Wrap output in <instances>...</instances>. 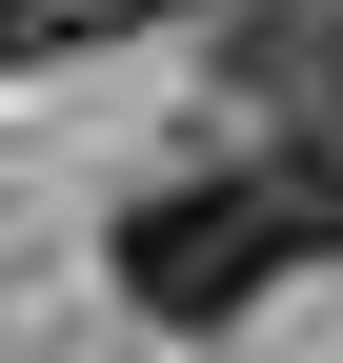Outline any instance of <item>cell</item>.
Here are the masks:
<instances>
[{
	"label": "cell",
	"mask_w": 343,
	"mask_h": 363,
	"mask_svg": "<svg viewBox=\"0 0 343 363\" xmlns=\"http://www.w3.org/2000/svg\"><path fill=\"white\" fill-rule=\"evenodd\" d=\"M101 262H121V303H142V323H182V343H223L242 303L283 283V202H263V162H182V182H142V202L101 222Z\"/></svg>",
	"instance_id": "obj_1"
},
{
	"label": "cell",
	"mask_w": 343,
	"mask_h": 363,
	"mask_svg": "<svg viewBox=\"0 0 343 363\" xmlns=\"http://www.w3.org/2000/svg\"><path fill=\"white\" fill-rule=\"evenodd\" d=\"M263 202H283V242H303V262H343V101H303V121L263 142Z\"/></svg>",
	"instance_id": "obj_2"
}]
</instances>
